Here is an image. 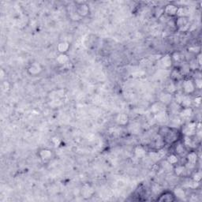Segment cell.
I'll return each mask as SVG.
<instances>
[{"instance_id": "obj_1", "label": "cell", "mask_w": 202, "mask_h": 202, "mask_svg": "<svg viewBox=\"0 0 202 202\" xmlns=\"http://www.w3.org/2000/svg\"><path fill=\"white\" fill-rule=\"evenodd\" d=\"M160 134L163 140L168 144L176 142L178 140V132L172 128H163Z\"/></svg>"}, {"instance_id": "obj_2", "label": "cell", "mask_w": 202, "mask_h": 202, "mask_svg": "<svg viewBox=\"0 0 202 202\" xmlns=\"http://www.w3.org/2000/svg\"><path fill=\"white\" fill-rule=\"evenodd\" d=\"M43 71V66L39 63H31L27 69L28 74L31 76H37Z\"/></svg>"}, {"instance_id": "obj_3", "label": "cell", "mask_w": 202, "mask_h": 202, "mask_svg": "<svg viewBox=\"0 0 202 202\" xmlns=\"http://www.w3.org/2000/svg\"><path fill=\"white\" fill-rule=\"evenodd\" d=\"M77 14L81 18H85L89 14V6L85 3H79L76 6Z\"/></svg>"}, {"instance_id": "obj_4", "label": "cell", "mask_w": 202, "mask_h": 202, "mask_svg": "<svg viewBox=\"0 0 202 202\" xmlns=\"http://www.w3.org/2000/svg\"><path fill=\"white\" fill-rule=\"evenodd\" d=\"M195 85L192 80H185L182 83V89L186 95L192 94L195 91Z\"/></svg>"}, {"instance_id": "obj_5", "label": "cell", "mask_w": 202, "mask_h": 202, "mask_svg": "<svg viewBox=\"0 0 202 202\" xmlns=\"http://www.w3.org/2000/svg\"><path fill=\"white\" fill-rule=\"evenodd\" d=\"M196 128L197 125L195 122H189L185 126L184 129H183V134H185V136H188V137H192L194 134H196Z\"/></svg>"}, {"instance_id": "obj_6", "label": "cell", "mask_w": 202, "mask_h": 202, "mask_svg": "<svg viewBox=\"0 0 202 202\" xmlns=\"http://www.w3.org/2000/svg\"><path fill=\"white\" fill-rule=\"evenodd\" d=\"M175 25L180 31H184L186 29L189 25V21L186 17L183 18H178L175 21Z\"/></svg>"}, {"instance_id": "obj_7", "label": "cell", "mask_w": 202, "mask_h": 202, "mask_svg": "<svg viewBox=\"0 0 202 202\" xmlns=\"http://www.w3.org/2000/svg\"><path fill=\"white\" fill-rule=\"evenodd\" d=\"M38 156L42 160H50L52 158L53 152L50 149H43L39 151Z\"/></svg>"}, {"instance_id": "obj_8", "label": "cell", "mask_w": 202, "mask_h": 202, "mask_svg": "<svg viewBox=\"0 0 202 202\" xmlns=\"http://www.w3.org/2000/svg\"><path fill=\"white\" fill-rule=\"evenodd\" d=\"M175 200V196L174 195V193L166 191L160 195V198L158 199L159 201H164V202H171L174 201Z\"/></svg>"}, {"instance_id": "obj_9", "label": "cell", "mask_w": 202, "mask_h": 202, "mask_svg": "<svg viewBox=\"0 0 202 202\" xmlns=\"http://www.w3.org/2000/svg\"><path fill=\"white\" fill-rule=\"evenodd\" d=\"M178 6L174 5V4H167L164 7V14H166L169 17H175L177 14Z\"/></svg>"}, {"instance_id": "obj_10", "label": "cell", "mask_w": 202, "mask_h": 202, "mask_svg": "<svg viewBox=\"0 0 202 202\" xmlns=\"http://www.w3.org/2000/svg\"><path fill=\"white\" fill-rule=\"evenodd\" d=\"M172 63L173 61L172 59H171V55H164L160 60V64L164 68L167 69L169 68V67H171V65H172Z\"/></svg>"}, {"instance_id": "obj_11", "label": "cell", "mask_w": 202, "mask_h": 202, "mask_svg": "<svg viewBox=\"0 0 202 202\" xmlns=\"http://www.w3.org/2000/svg\"><path fill=\"white\" fill-rule=\"evenodd\" d=\"M57 49L59 54H66L70 49V44L67 41H61L57 46Z\"/></svg>"}, {"instance_id": "obj_12", "label": "cell", "mask_w": 202, "mask_h": 202, "mask_svg": "<svg viewBox=\"0 0 202 202\" xmlns=\"http://www.w3.org/2000/svg\"><path fill=\"white\" fill-rule=\"evenodd\" d=\"M116 122L120 126H126L129 122V117L126 114H120L117 116Z\"/></svg>"}, {"instance_id": "obj_13", "label": "cell", "mask_w": 202, "mask_h": 202, "mask_svg": "<svg viewBox=\"0 0 202 202\" xmlns=\"http://www.w3.org/2000/svg\"><path fill=\"white\" fill-rule=\"evenodd\" d=\"M69 60H70V59L66 54H59L56 58V61L61 65L66 64L69 62Z\"/></svg>"}, {"instance_id": "obj_14", "label": "cell", "mask_w": 202, "mask_h": 202, "mask_svg": "<svg viewBox=\"0 0 202 202\" xmlns=\"http://www.w3.org/2000/svg\"><path fill=\"white\" fill-rule=\"evenodd\" d=\"M171 77L172 78L173 81H179L181 80L182 77V74L181 70H173L171 73Z\"/></svg>"}, {"instance_id": "obj_15", "label": "cell", "mask_w": 202, "mask_h": 202, "mask_svg": "<svg viewBox=\"0 0 202 202\" xmlns=\"http://www.w3.org/2000/svg\"><path fill=\"white\" fill-rule=\"evenodd\" d=\"M197 154L195 152H191L187 155V160L188 163L192 164H195L197 161Z\"/></svg>"}, {"instance_id": "obj_16", "label": "cell", "mask_w": 202, "mask_h": 202, "mask_svg": "<svg viewBox=\"0 0 202 202\" xmlns=\"http://www.w3.org/2000/svg\"><path fill=\"white\" fill-rule=\"evenodd\" d=\"M167 161L170 164H171L172 166L178 164V156L175 154H171L169 155L167 158Z\"/></svg>"}, {"instance_id": "obj_17", "label": "cell", "mask_w": 202, "mask_h": 202, "mask_svg": "<svg viewBox=\"0 0 202 202\" xmlns=\"http://www.w3.org/2000/svg\"><path fill=\"white\" fill-rule=\"evenodd\" d=\"M188 14V10L186 7H183V6H178V10H177V14H176V16L178 18H183V17H186Z\"/></svg>"}, {"instance_id": "obj_18", "label": "cell", "mask_w": 202, "mask_h": 202, "mask_svg": "<svg viewBox=\"0 0 202 202\" xmlns=\"http://www.w3.org/2000/svg\"><path fill=\"white\" fill-rule=\"evenodd\" d=\"M193 114V110L190 107H184L180 112V116L182 118H189Z\"/></svg>"}, {"instance_id": "obj_19", "label": "cell", "mask_w": 202, "mask_h": 202, "mask_svg": "<svg viewBox=\"0 0 202 202\" xmlns=\"http://www.w3.org/2000/svg\"><path fill=\"white\" fill-rule=\"evenodd\" d=\"M171 98H172V94H170V93L167 92V93H164L160 96V101H162L164 104H168L171 103Z\"/></svg>"}, {"instance_id": "obj_20", "label": "cell", "mask_w": 202, "mask_h": 202, "mask_svg": "<svg viewBox=\"0 0 202 202\" xmlns=\"http://www.w3.org/2000/svg\"><path fill=\"white\" fill-rule=\"evenodd\" d=\"M191 103H192V101H191V99H190V96L186 95L183 96L182 100V103L180 105H182L183 107H190Z\"/></svg>"}, {"instance_id": "obj_21", "label": "cell", "mask_w": 202, "mask_h": 202, "mask_svg": "<svg viewBox=\"0 0 202 202\" xmlns=\"http://www.w3.org/2000/svg\"><path fill=\"white\" fill-rule=\"evenodd\" d=\"M173 193H174V195L178 198H184L186 197V193H185L184 190L182 188H176Z\"/></svg>"}, {"instance_id": "obj_22", "label": "cell", "mask_w": 202, "mask_h": 202, "mask_svg": "<svg viewBox=\"0 0 202 202\" xmlns=\"http://www.w3.org/2000/svg\"><path fill=\"white\" fill-rule=\"evenodd\" d=\"M164 14V7H161V6H157L155 8L154 10V15L156 18H161L163 15Z\"/></svg>"}, {"instance_id": "obj_23", "label": "cell", "mask_w": 202, "mask_h": 202, "mask_svg": "<svg viewBox=\"0 0 202 202\" xmlns=\"http://www.w3.org/2000/svg\"><path fill=\"white\" fill-rule=\"evenodd\" d=\"M174 171H175V173L176 175L181 176L182 175H183V173L186 171V167L178 165V166H177L176 167H175Z\"/></svg>"}, {"instance_id": "obj_24", "label": "cell", "mask_w": 202, "mask_h": 202, "mask_svg": "<svg viewBox=\"0 0 202 202\" xmlns=\"http://www.w3.org/2000/svg\"><path fill=\"white\" fill-rule=\"evenodd\" d=\"M145 150L143 149L142 147H137L136 149H135V154H136V156H137V157H142V156H144L145 155Z\"/></svg>"}, {"instance_id": "obj_25", "label": "cell", "mask_w": 202, "mask_h": 202, "mask_svg": "<svg viewBox=\"0 0 202 202\" xmlns=\"http://www.w3.org/2000/svg\"><path fill=\"white\" fill-rule=\"evenodd\" d=\"M176 90H177V88H176L175 84L173 83V82L170 83L167 87V92L170 93V94H173L174 92H176Z\"/></svg>"}, {"instance_id": "obj_26", "label": "cell", "mask_w": 202, "mask_h": 202, "mask_svg": "<svg viewBox=\"0 0 202 202\" xmlns=\"http://www.w3.org/2000/svg\"><path fill=\"white\" fill-rule=\"evenodd\" d=\"M184 145L186 146H191L193 145V141L191 139V137H188V136H185L184 139Z\"/></svg>"}, {"instance_id": "obj_27", "label": "cell", "mask_w": 202, "mask_h": 202, "mask_svg": "<svg viewBox=\"0 0 202 202\" xmlns=\"http://www.w3.org/2000/svg\"><path fill=\"white\" fill-rule=\"evenodd\" d=\"M149 156H150L152 160L156 161L158 160L160 158V156L159 155L158 152H150V153H149Z\"/></svg>"}, {"instance_id": "obj_28", "label": "cell", "mask_w": 202, "mask_h": 202, "mask_svg": "<svg viewBox=\"0 0 202 202\" xmlns=\"http://www.w3.org/2000/svg\"><path fill=\"white\" fill-rule=\"evenodd\" d=\"M193 181L199 182L201 181V174L200 172L195 173L193 177Z\"/></svg>"}, {"instance_id": "obj_29", "label": "cell", "mask_w": 202, "mask_h": 202, "mask_svg": "<svg viewBox=\"0 0 202 202\" xmlns=\"http://www.w3.org/2000/svg\"><path fill=\"white\" fill-rule=\"evenodd\" d=\"M171 59H172L173 62H178L181 59V55H179V53H175L173 55H171Z\"/></svg>"}, {"instance_id": "obj_30", "label": "cell", "mask_w": 202, "mask_h": 202, "mask_svg": "<svg viewBox=\"0 0 202 202\" xmlns=\"http://www.w3.org/2000/svg\"><path fill=\"white\" fill-rule=\"evenodd\" d=\"M194 85H195V87L197 88V89H201L202 86V81L201 78H197L196 79V81H194Z\"/></svg>"}, {"instance_id": "obj_31", "label": "cell", "mask_w": 202, "mask_h": 202, "mask_svg": "<svg viewBox=\"0 0 202 202\" xmlns=\"http://www.w3.org/2000/svg\"><path fill=\"white\" fill-rule=\"evenodd\" d=\"M175 151L177 154H180V153H182V152H183V151H184L183 145H178L176 146Z\"/></svg>"}, {"instance_id": "obj_32", "label": "cell", "mask_w": 202, "mask_h": 202, "mask_svg": "<svg viewBox=\"0 0 202 202\" xmlns=\"http://www.w3.org/2000/svg\"><path fill=\"white\" fill-rule=\"evenodd\" d=\"M163 167H164V169L165 170V171H171V167H172V165L171 164H170L167 161H165V163H164V164H163Z\"/></svg>"}, {"instance_id": "obj_33", "label": "cell", "mask_w": 202, "mask_h": 202, "mask_svg": "<svg viewBox=\"0 0 202 202\" xmlns=\"http://www.w3.org/2000/svg\"><path fill=\"white\" fill-rule=\"evenodd\" d=\"M157 118H158V120L159 121H164V119H166V117H165V115H164V113H159L157 115ZM165 121V120H164Z\"/></svg>"}, {"instance_id": "obj_34", "label": "cell", "mask_w": 202, "mask_h": 202, "mask_svg": "<svg viewBox=\"0 0 202 202\" xmlns=\"http://www.w3.org/2000/svg\"><path fill=\"white\" fill-rule=\"evenodd\" d=\"M197 59H198V64L201 66V55H198V57H197Z\"/></svg>"}, {"instance_id": "obj_35", "label": "cell", "mask_w": 202, "mask_h": 202, "mask_svg": "<svg viewBox=\"0 0 202 202\" xmlns=\"http://www.w3.org/2000/svg\"><path fill=\"white\" fill-rule=\"evenodd\" d=\"M195 102H196L197 104H201V97H197L196 99H195Z\"/></svg>"}]
</instances>
